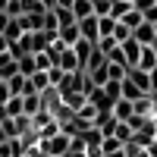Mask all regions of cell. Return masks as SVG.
Listing matches in <instances>:
<instances>
[{"label":"cell","instance_id":"1","mask_svg":"<svg viewBox=\"0 0 157 157\" xmlns=\"http://www.w3.org/2000/svg\"><path fill=\"white\" fill-rule=\"evenodd\" d=\"M69 135L66 132H57V135H50V138H41V141H38V148H41V154L44 157H63V154H66L69 151Z\"/></svg>","mask_w":157,"mask_h":157},{"label":"cell","instance_id":"2","mask_svg":"<svg viewBox=\"0 0 157 157\" xmlns=\"http://www.w3.org/2000/svg\"><path fill=\"white\" fill-rule=\"evenodd\" d=\"M78 35H82L85 41L98 44V41H101V32H98V16H85V19H78Z\"/></svg>","mask_w":157,"mask_h":157},{"label":"cell","instance_id":"3","mask_svg":"<svg viewBox=\"0 0 157 157\" xmlns=\"http://www.w3.org/2000/svg\"><path fill=\"white\" fill-rule=\"evenodd\" d=\"M132 38H135L141 47H148V44L157 41V32H154V25H151V22H141L138 29H132Z\"/></svg>","mask_w":157,"mask_h":157},{"label":"cell","instance_id":"4","mask_svg":"<svg viewBox=\"0 0 157 157\" xmlns=\"http://www.w3.org/2000/svg\"><path fill=\"white\" fill-rule=\"evenodd\" d=\"M135 116V104L132 101H126V98H120L113 104V120H120V123H129Z\"/></svg>","mask_w":157,"mask_h":157},{"label":"cell","instance_id":"5","mask_svg":"<svg viewBox=\"0 0 157 157\" xmlns=\"http://www.w3.org/2000/svg\"><path fill=\"white\" fill-rule=\"evenodd\" d=\"M135 69H141V72H151V69H157V57H154L151 44H148V47H141V54H138V63H135Z\"/></svg>","mask_w":157,"mask_h":157},{"label":"cell","instance_id":"6","mask_svg":"<svg viewBox=\"0 0 157 157\" xmlns=\"http://www.w3.org/2000/svg\"><path fill=\"white\" fill-rule=\"evenodd\" d=\"M120 47H123V57H126V63H129V66H135V63H138V54H141V44L135 41V38H129V41H123Z\"/></svg>","mask_w":157,"mask_h":157},{"label":"cell","instance_id":"7","mask_svg":"<svg viewBox=\"0 0 157 157\" xmlns=\"http://www.w3.org/2000/svg\"><path fill=\"white\" fill-rule=\"evenodd\" d=\"M72 50H75V57H78V66L85 69V63H88V57H91V50H94V44L85 41V38H78V41L72 44Z\"/></svg>","mask_w":157,"mask_h":157},{"label":"cell","instance_id":"8","mask_svg":"<svg viewBox=\"0 0 157 157\" xmlns=\"http://www.w3.org/2000/svg\"><path fill=\"white\" fill-rule=\"evenodd\" d=\"M129 78H132V82L138 85V91H141V94H151V75L148 72H141V69H129Z\"/></svg>","mask_w":157,"mask_h":157},{"label":"cell","instance_id":"9","mask_svg":"<svg viewBox=\"0 0 157 157\" xmlns=\"http://www.w3.org/2000/svg\"><path fill=\"white\" fill-rule=\"evenodd\" d=\"M16 69H19L22 75H32V72H38V66H35V54H25V57H19V60H16Z\"/></svg>","mask_w":157,"mask_h":157},{"label":"cell","instance_id":"10","mask_svg":"<svg viewBox=\"0 0 157 157\" xmlns=\"http://www.w3.org/2000/svg\"><path fill=\"white\" fill-rule=\"evenodd\" d=\"M129 10H132V3H129V0H110V16H113L116 22H120Z\"/></svg>","mask_w":157,"mask_h":157},{"label":"cell","instance_id":"11","mask_svg":"<svg viewBox=\"0 0 157 157\" xmlns=\"http://www.w3.org/2000/svg\"><path fill=\"white\" fill-rule=\"evenodd\" d=\"M19 6H22V16H38V13H44L41 0H19Z\"/></svg>","mask_w":157,"mask_h":157},{"label":"cell","instance_id":"12","mask_svg":"<svg viewBox=\"0 0 157 157\" xmlns=\"http://www.w3.org/2000/svg\"><path fill=\"white\" fill-rule=\"evenodd\" d=\"M69 10H72V16H75V19H85V16H94V13H91V0H75V3H72Z\"/></svg>","mask_w":157,"mask_h":157},{"label":"cell","instance_id":"13","mask_svg":"<svg viewBox=\"0 0 157 157\" xmlns=\"http://www.w3.org/2000/svg\"><path fill=\"white\" fill-rule=\"evenodd\" d=\"M113 25H116L113 16H98V32H101V38H110V35H113Z\"/></svg>","mask_w":157,"mask_h":157},{"label":"cell","instance_id":"14","mask_svg":"<svg viewBox=\"0 0 157 157\" xmlns=\"http://www.w3.org/2000/svg\"><path fill=\"white\" fill-rule=\"evenodd\" d=\"M88 78H91V85H104V82H110V75H107V63H101L98 69H91Z\"/></svg>","mask_w":157,"mask_h":157},{"label":"cell","instance_id":"15","mask_svg":"<svg viewBox=\"0 0 157 157\" xmlns=\"http://www.w3.org/2000/svg\"><path fill=\"white\" fill-rule=\"evenodd\" d=\"M123 148V141L116 138V135H104V141H101V154H113V151H120Z\"/></svg>","mask_w":157,"mask_h":157},{"label":"cell","instance_id":"16","mask_svg":"<svg viewBox=\"0 0 157 157\" xmlns=\"http://www.w3.org/2000/svg\"><path fill=\"white\" fill-rule=\"evenodd\" d=\"M120 22L126 25V29H138V25H141V22H145V19H141V13H138V10L132 6V10H129V13H126V16L120 19Z\"/></svg>","mask_w":157,"mask_h":157},{"label":"cell","instance_id":"17","mask_svg":"<svg viewBox=\"0 0 157 157\" xmlns=\"http://www.w3.org/2000/svg\"><path fill=\"white\" fill-rule=\"evenodd\" d=\"M3 38H6L10 44H13V41H19V38H22V25H19V19H10V25H6Z\"/></svg>","mask_w":157,"mask_h":157},{"label":"cell","instance_id":"18","mask_svg":"<svg viewBox=\"0 0 157 157\" xmlns=\"http://www.w3.org/2000/svg\"><path fill=\"white\" fill-rule=\"evenodd\" d=\"M3 107H6V116H22V94H13Z\"/></svg>","mask_w":157,"mask_h":157},{"label":"cell","instance_id":"19","mask_svg":"<svg viewBox=\"0 0 157 157\" xmlns=\"http://www.w3.org/2000/svg\"><path fill=\"white\" fill-rule=\"evenodd\" d=\"M110 38H113L116 44H123V41H129V38H132V29H126L123 22H116V25H113V35H110Z\"/></svg>","mask_w":157,"mask_h":157},{"label":"cell","instance_id":"20","mask_svg":"<svg viewBox=\"0 0 157 157\" xmlns=\"http://www.w3.org/2000/svg\"><path fill=\"white\" fill-rule=\"evenodd\" d=\"M54 13H57V22H60V29H63V25H72V22H78V19L72 16V10H63V6H54Z\"/></svg>","mask_w":157,"mask_h":157},{"label":"cell","instance_id":"21","mask_svg":"<svg viewBox=\"0 0 157 157\" xmlns=\"http://www.w3.org/2000/svg\"><path fill=\"white\" fill-rule=\"evenodd\" d=\"M113 135H116V138H120L123 145H126V141L132 138L135 132H132V126H129V123H116V129H113Z\"/></svg>","mask_w":157,"mask_h":157},{"label":"cell","instance_id":"22","mask_svg":"<svg viewBox=\"0 0 157 157\" xmlns=\"http://www.w3.org/2000/svg\"><path fill=\"white\" fill-rule=\"evenodd\" d=\"M101 88H104V91H107V98H110L113 104H116V101H120V98H123V91H120V82H104Z\"/></svg>","mask_w":157,"mask_h":157},{"label":"cell","instance_id":"23","mask_svg":"<svg viewBox=\"0 0 157 157\" xmlns=\"http://www.w3.org/2000/svg\"><path fill=\"white\" fill-rule=\"evenodd\" d=\"M91 13L94 16H110V0H91Z\"/></svg>","mask_w":157,"mask_h":157},{"label":"cell","instance_id":"24","mask_svg":"<svg viewBox=\"0 0 157 157\" xmlns=\"http://www.w3.org/2000/svg\"><path fill=\"white\" fill-rule=\"evenodd\" d=\"M113 47H116V41H113V38H101V41H98V50H101L104 57H107V54H110Z\"/></svg>","mask_w":157,"mask_h":157},{"label":"cell","instance_id":"25","mask_svg":"<svg viewBox=\"0 0 157 157\" xmlns=\"http://www.w3.org/2000/svg\"><path fill=\"white\" fill-rule=\"evenodd\" d=\"M141 19H145V22H151V25H157V3H151L145 13H141Z\"/></svg>","mask_w":157,"mask_h":157},{"label":"cell","instance_id":"26","mask_svg":"<svg viewBox=\"0 0 157 157\" xmlns=\"http://www.w3.org/2000/svg\"><path fill=\"white\" fill-rule=\"evenodd\" d=\"M10 98H13V94H10V85H6V82H0V107H3Z\"/></svg>","mask_w":157,"mask_h":157},{"label":"cell","instance_id":"27","mask_svg":"<svg viewBox=\"0 0 157 157\" xmlns=\"http://www.w3.org/2000/svg\"><path fill=\"white\" fill-rule=\"evenodd\" d=\"M10 19H13V16H10V13H6V10H0V35H3V32H6V25H10Z\"/></svg>","mask_w":157,"mask_h":157},{"label":"cell","instance_id":"28","mask_svg":"<svg viewBox=\"0 0 157 157\" xmlns=\"http://www.w3.org/2000/svg\"><path fill=\"white\" fill-rule=\"evenodd\" d=\"M148 104H151V116L157 120V91H151V94H148Z\"/></svg>","mask_w":157,"mask_h":157},{"label":"cell","instance_id":"29","mask_svg":"<svg viewBox=\"0 0 157 157\" xmlns=\"http://www.w3.org/2000/svg\"><path fill=\"white\" fill-rule=\"evenodd\" d=\"M6 50H10V41H6L3 35H0V54H6Z\"/></svg>","mask_w":157,"mask_h":157},{"label":"cell","instance_id":"30","mask_svg":"<svg viewBox=\"0 0 157 157\" xmlns=\"http://www.w3.org/2000/svg\"><path fill=\"white\" fill-rule=\"evenodd\" d=\"M72 3H75V0H57V6H63V10H69Z\"/></svg>","mask_w":157,"mask_h":157},{"label":"cell","instance_id":"31","mask_svg":"<svg viewBox=\"0 0 157 157\" xmlns=\"http://www.w3.org/2000/svg\"><path fill=\"white\" fill-rule=\"evenodd\" d=\"M41 3H44V10H54V6H57V0H41Z\"/></svg>","mask_w":157,"mask_h":157},{"label":"cell","instance_id":"32","mask_svg":"<svg viewBox=\"0 0 157 157\" xmlns=\"http://www.w3.org/2000/svg\"><path fill=\"white\" fill-rule=\"evenodd\" d=\"M104 157H126V151L120 148V151H113V154H104Z\"/></svg>","mask_w":157,"mask_h":157},{"label":"cell","instance_id":"33","mask_svg":"<svg viewBox=\"0 0 157 157\" xmlns=\"http://www.w3.org/2000/svg\"><path fill=\"white\" fill-rule=\"evenodd\" d=\"M3 141H6V132H3V126H0V145H3Z\"/></svg>","mask_w":157,"mask_h":157},{"label":"cell","instance_id":"34","mask_svg":"<svg viewBox=\"0 0 157 157\" xmlns=\"http://www.w3.org/2000/svg\"><path fill=\"white\" fill-rule=\"evenodd\" d=\"M6 3H10V0H0V10H6Z\"/></svg>","mask_w":157,"mask_h":157},{"label":"cell","instance_id":"35","mask_svg":"<svg viewBox=\"0 0 157 157\" xmlns=\"http://www.w3.org/2000/svg\"><path fill=\"white\" fill-rule=\"evenodd\" d=\"M151 50H154V57H157V41H154V44H151Z\"/></svg>","mask_w":157,"mask_h":157},{"label":"cell","instance_id":"36","mask_svg":"<svg viewBox=\"0 0 157 157\" xmlns=\"http://www.w3.org/2000/svg\"><path fill=\"white\" fill-rule=\"evenodd\" d=\"M88 157H104V154H88Z\"/></svg>","mask_w":157,"mask_h":157},{"label":"cell","instance_id":"37","mask_svg":"<svg viewBox=\"0 0 157 157\" xmlns=\"http://www.w3.org/2000/svg\"><path fill=\"white\" fill-rule=\"evenodd\" d=\"M154 32H157V25H154Z\"/></svg>","mask_w":157,"mask_h":157},{"label":"cell","instance_id":"38","mask_svg":"<svg viewBox=\"0 0 157 157\" xmlns=\"http://www.w3.org/2000/svg\"><path fill=\"white\" fill-rule=\"evenodd\" d=\"M154 3H157V0H154Z\"/></svg>","mask_w":157,"mask_h":157}]
</instances>
